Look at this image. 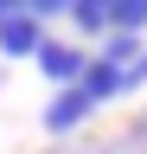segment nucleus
<instances>
[{
    "mask_svg": "<svg viewBox=\"0 0 147 154\" xmlns=\"http://www.w3.org/2000/svg\"><path fill=\"white\" fill-rule=\"evenodd\" d=\"M32 64H39V71H45L58 90H70V84H77V77L90 71V51H83V45H64V38H45Z\"/></svg>",
    "mask_w": 147,
    "mask_h": 154,
    "instance_id": "nucleus-1",
    "label": "nucleus"
},
{
    "mask_svg": "<svg viewBox=\"0 0 147 154\" xmlns=\"http://www.w3.org/2000/svg\"><path fill=\"white\" fill-rule=\"evenodd\" d=\"M90 116H96V103L83 96V84H70V90H58V96L45 103V135H58V141H64V135H77Z\"/></svg>",
    "mask_w": 147,
    "mask_h": 154,
    "instance_id": "nucleus-2",
    "label": "nucleus"
},
{
    "mask_svg": "<svg viewBox=\"0 0 147 154\" xmlns=\"http://www.w3.org/2000/svg\"><path fill=\"white\" fill-rule=\"evenodd\" d=\"M39 45H45V19H32V13L0 19V58H39Z\"/></svg>",
    "mask_w": 147,
    "mask_h": 154,
    "instance_id": "nucleus-3",
    "label": "nucleus"
},
{
    "mask_svg": "<svg viewBox=\"0 0 147 154\" xmlns=\"http://www.w3.org/2000/svg\"><path fill=\"white\" fill-rule=\"evenodd\" d=\"M77 84H83V96H90V103L102 109V103H115V96L128 90V71H122V64H109V58H90V71L77 77Z\"/></svg>",
    "mask_w": 147,
    "mask_h": 154,
    "instance_id": "nucleus-4",
    "label": "nucleus"
},
{
    "mask_svg": "<svg viewBox=\"0 0 147 154\" xmlns=\"http://www.w3.org/2000/svg\"><path fill=\"white\" fill-rule=\"evenodd\" d=\"M70 19L90 38H109V0H70Z\"/></svg>",
    "mask_w": 147,
    "mask_h": 154,
    "instance_id": "nucleus-5",
    "label": "nucleus"
},
{
    "mask_svg": "<svg viewBox=\"0 0 147 154\" xmlns=\"http://www.w3.org/2000/svg\"><path fill=\"white\" fill-rule=\"evenodd\" d=\"M109 32H147V0H109Z\"/></svg>",
    "mask_w": 147,
    "mask_h": 154,
    "instance_id": "nucleus-6",
    "label": "nucleus"
},
{
    "mask_svg": "<svg viewBox=\"0 0 147 154\" xmlns=\"http://www.w3.org/2000/svg\"><path fill=\"white\" fill-rule=\"evenodd\" d=\"M141 45H147L141 32H109L96 58H109V64H122V71H128V64H134V58H141Z\"/></svg>",
    "mask_w": 147,
    "mask_h": 154,
    "instance_id": "nucleus-7",
    "label": "nucleus"
},
{
    "mask_svg": "<svg viewBox=\"0 0 147 154\" xmlns=\"http://www.w3.org/2000/svg\"><path fill=\"white\" fill-rule=\"evenodd\" d=\"M26 13L32 19H58V13H70V0H26Z\"/></svg>",
    "mask_w": 147,
    "mask_h": 154,
    "instance_id": "nucleus-8",
    "label": "nucleus"
},
{
    "mask_svg": "<svg viewBox=\"0 0 147 154\" xmlns=\"http://www.w3.org/2000/svg\"><path fill=\"white\" fill-rule=\"evenodd\" d=\"M122 141H128V148H134V154H147V109L134 116V128H128V135H122Z\"/></svg>",
    "mask_w": 147,
    "mask_h": 154,
    "instance_id": "nucleus-9",
    "label": "nucleus"
},
{
    "mask_svg": "<svg viewBox=\"0 0 147 154\" xmlns=\"http://www.w3.org/2000/svg\"><path fill=\"white\" fill-rule=\"evenodd\" d=\"M13 13H26V0H0V19H13Z\"/></svg>",
    "mask_w": 147,
    "mask_h": 154,
    "instance_id": "nucleus-10",
    "label": "nucleus"
}]
</instances>
